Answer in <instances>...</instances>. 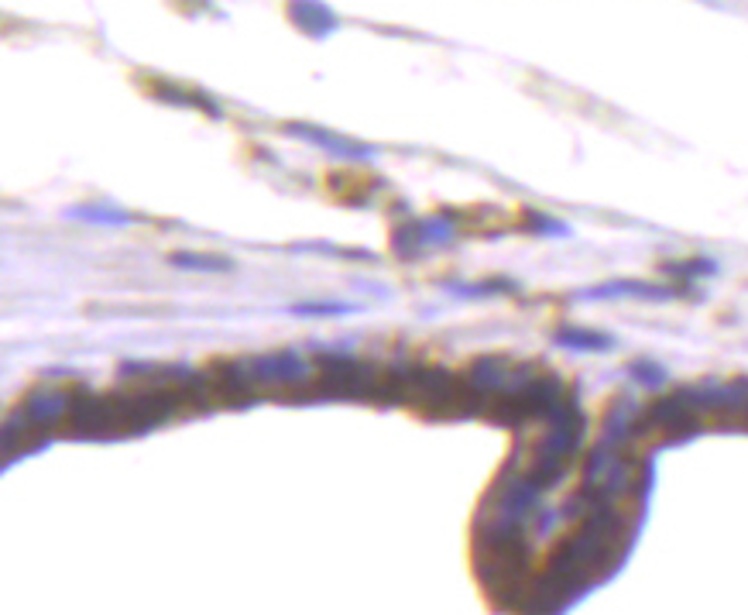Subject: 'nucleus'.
<instances>
[{"label":"nucleus","instance_id":"obj_1","mask_svg":"<svg viewBox=\"0 0 748 615\" xmlns=\"http://www.w3.org/2000/svg\"><path fill=\"white\" fill-rule=\"evenodd\" d=\"M546 423H550V430H546V437L536 444L533 461L526 467H529V475L539 481V488L550 491L570 475L573 457H577L581 448H584L587 416H584L577 388L566 392V399L553 409V416Z\"/></svg>","mask_w":748,"mask_h":615},{"label":"nucleus","instance_id":"obj_2","mask_svg":"<svg viewBox=\"0 0 748 615\" xmlns=\"http://www.w3.org/2000/svg\"><path fill=\"white\" fill-rule=\"evenodd\" d=\"M457 234V213H433V217H419L409 224L395 228L391 244L398 258H419L433 252L436 244H451Z\"/></svg>","mask_w":748,"mask_h":615},{"label":"nucleus","instance_id":"obj_3","mask_svg":"<svg viewBox=\"0 0 748 615\" xmlns=\"http://www.w3.org/2000/svg\"><path fill=\"white\" fill-rule=\"evenodd\" d=\"M247 372H252L258 388L276 385H309L313 364L299 351H276V355H244Z\"/></svg>","mask_w":748,"mask_h":615},{"label":"nucleus","instance_id":"obj_4","mask_svg":"<svg viewBox=\"0 0 748 615\" xmlns=\"http://www.w3.org/2000/svg\"><path fill=\"white\" fill-rule=\"evenodd\" d=\"M687 286H659V282H639V279H611L597 282L577 292L584 303H611V300H642V303H666L683 297Z\"/></svg>","mask_w":748,"mask_h":615},{"label":"nucleus","instance_id":"obj_5","mask_svg":"<svg viewBox=\"0 0 748 615\" xmlns=\"http://www.w3.org/2000/svg\"><path fill=\"white\" fill-rule=\"evenodd\" d=\"M69 409H72V392H66L59 385H38L17 406V413L24 416V423H28L42 437L48 430H56L62 420H69Z\"/></svg>","mask_w":748,"mask_h":615},{"label":"nucleus","instance_id":"obj_6","mask_svg":"<svg viewBox=\"0 0 748 615\" xmlns=\"http://www.w3.org/2000/svg\"><path fill=\"white\" fill-rule=\"evenodd\" d=\"M289 138H299V141H309L316 144V149L330 152L343 162H371L374 155H378V149L374 144H364V141H354V138H343L330 128H316V125H306V120H292V125L282 128Z\"/></svg>","mask_w":748,"mask_h":615},{"label":"nucleus","instance_id":"obj_7","mask_svg":"<svg viewBox=\"0 0 748 615\" xmlns=\"http://www.w3.org/2000/svg\"><path fill=\"white\" fill-rule=\"evenodd\" d=\"M515 368H518V361H512L509 355H484L467 368V382L488 406L491 399H498L505 392V385L515 375Z\"/></svg>","mask_w":748,"mask_h":615},{"label":"nucleus","instance_id":"obj_8","mask_svg":"<svg viewBox=\"0 0 748 615\" xmlns=\"http://www.w3.org/2000/svg\"><path fill=\"white\" fill-rule=\"evenodd\" d=\"M639 423H642V406L629 396H618L608 413H605V430H601V440L618 451H626L629 448V440L639 437Z\"/></svg>","mask_w":748,"mask_h":615},{"label":"nucleus","instance_id":"obj_9","mask_svg":"<svg viewBox=\"0 0 748 615\" xmlns=\"http://www.w3.org/2000/svg\"><path fill=\"white\" fill-rule=\"evenodd\" d=\"M289 18L309 38H330L334 32H340V14L323 0H289Z\"/></svg>","mask_w":748,"mask_h":615},{"label":"nucleus","instance_id":"obj_10","mask_svg":"<svg viewBox=\"0 0 748 615\" xmlns=\"http://www.w3.org/2000/svg\"><path fill=\"white\" fill-rule=\"evenodd\" d=\"M553 344L557 348H566V351L597 355V351H611L618 340L605 330H591V327H560L553 334Z\"/></svg>","mask_w":748,"mask_h":615},{"label":"nucleus","instance_id":"obj_11","mask_svg":"<svg viewBox=\"0 0 748 615\" xmlns=\"http://www.w3.org/2000/svg\"><path fill=\"white\" fill-rule=\"evenodd\" d=\"M152 93L159 96V101L172 104V107H199V111H207L210 117H223L220 104H213L210 96L196 93V90H186V86H179V83H168V80L152 83Z\"/></svg>","mask_w":748,"mask_h":615},{"label":"nucleus","instance_id":"obj_12","mask_svg":"<svg viewBox=\"0 0 748 615\" xmlns=\"http://www.w3.org/2000/svg\"><path fill=\"white\" fill-rule=\"evenodd\" d=\"M66 217H69V220H80V224H96V228H131V224H138V217L128 213V210H117V207H93V204L69 207Z\"/></svg>","mask_w":748,"mask_h":615},{"label":"nucleus","instance_id":"obj_13","mask_svg":"<svg viewBox=\"0 0 748 615\" xmlns=\"http://www.w3.org/2000/svg\"><path fill=\"white\" fill-rule=\"evenodd\" d=\"M168 265L183 268V272H203V276H227L237 268L234 258L203 255V252H176V255H168Z\"/></svg>","mask_w":748,"mask_h":615},{"label":"nucleus","instance_id":"obj_14","mask_svg":"<svg viewBox=\"0 0 748 615\" xmlns=\"http://www.w3.org/2000/svg\"><path fill=\"white\" fill-rule=\"evenodd\" d=\"M443 289L451 292V297H460V300H491V297H502V292H518V282H512V279H484V282H443Z\"/></svg>","mask_w":748,"mask_h":615},{"label":"nucleus","instance_id":"obj_15","mask_svg":"<svg viewBox=\"0 0 748 615\" xmlns=\"http://www.w3.org/2000/svg\"><path fill=\"white\" fill-rule=\"evenodd\" d=\"M663 272H666L669 279H680V282L687 286V282H697V279H711V276H717V262H714V258L669 262V265H663Z\"/></svg>","mask_w":748,"mask_h":615},{"label":"nucleus","instance_id":"obj_16","mask_svg":"<svg viewBox=\"0 0 748 615\" xmlns=\"http://www.w3.org/2000/svg\"><path fill=\"white\" fill-rule=\"evenodd\" d=\"M364 303H354V300H313V303H292L289 313L292 316H351V313H361Z\"/></svg>","mask_w":748,"mask_h":615},{"label":"nucleus","instance_id":"obj_17","mask_svg":"<svg viewBox=\"0 0 748 615\" xmlns=\"http://www.w3.org/2000/svg\"><path fill=\"white\" fill-rule=\"evenodd\" d=\"M629 375H632L639 385H645V388H663V385L669 382L666 368L656 364V361H650V358H635V361L629 364Z\"/></svg>","mask_w":748,"mask_h":615},{"label":"nucleus","instance_id":"obj_18","mask_svg":"<svg viewBox=\"0 0 748 615\" xmlns=\"http://www.w3.org/2000/svg\"><path fill=\"white\" fill-rule=\"evenodd\" d=\"M526 231L539 234V237H570L573 234L570 224H563V220H557L550 213H529L526 217Z\"/></svg>","mask_w":748,"mask_h":615}]
</instances>
